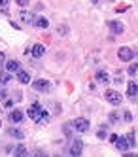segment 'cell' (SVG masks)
<instances>
[{
    "instance_id": "cell-32",
    "label": "cell",
    "mask_w": 138,
    "mask_h": 157,
    "mask_svg": "<svg viewBox=\"0 0 138 157\" xmlns=\"http://www.w3.org/2000/svg\"><path fill=\"white\" fill-rule=\"evenodd\" d=\"M0 127H2V121H0Z\"/></svg>"
},
{
    "instance_id": "cell-29",
    "label": "cell",
    "mask_w": 138,
    "mask_h": 157,
    "mask_svg": "<svg viewBox=\"0 0 138 157\" xmlns=\"http://www.w3.org/2000/svg\"><path fill=\"white\" fill-rule=\"evenodd\" d=\"M123 157H136V153H125Z\"/></svg>"
},
{
    "instance_id": "cell-3",
    "label": "cell",
    "mask_w": 138,
    "mask_h": 157,
    "mask_svg": "<svg viewBox=\"0 0 138 157\" xmlns=\"http://www.w3.org/2000/svg\"><path fill=\"white\" fill-rule=\"evenodd\" d=\"M82 153H83V142L82 140H74L70 144V155L72 157H82Z\"/></svg>"
},
{
    "instance_id": "cell-25",
    "label": "cell",
    "mask_w": 138,
    "mask_h": 157,
    "mask_svg": "<svg viewBox=\"0 0 138 157\" xmlns=\"http://www.w3.org/2000/svg\"><path fill=\"white\" fill-rule=\"evenodd\" d=\"M32 157H48V155H45L44 151H34V153H32Z\"/></svg>"
},
{
    "instance_id": "cell-21",
    "label": "cell",
    "mask_w": 138,
    "mask_h": 157,
    "mask_svg": "<svg viewBox=\"0 0 138 157\" xmlns=\"http://www.w3.org/2000/svg\"><path fill=\"white\" fill-rule=\"evenodd\" d=\"M127 72H129L131 76H134V74L138 72V64H131V66H129V68H127Z\"/></svg>"
},
{
    "instance_id": "cell-33",
    "label": "cell",
    "mask_w": 138,
    "mask_h": 157,
    "mask_svg": "<svg viewBox=\"0 0 138 157\" xmlns=\"http://www.w3.org/2000/svg\"><path fill=\"white\" fill-rule=\"evenodd\" d=\"M112 2H113V0H112Z\"/></svg>"
},
{
    "instance_id": "cell-10",
    "label": "cell",
    "mask_w": 138,
    "mask_h": 157,
    "mask_svg": "<svg viewBox=\"0 0 138 157\" xmlns=\"http://www.w3.org/2000/svg\"><path fill=\"white\" fill-rule=\"evenodd\" d=\"M30 53H32V57H42V55L45 53V48L42 46V44H34V46H32V49H30Z\"/></svg>"
},
{
    "instance_id": "cell-28",
    "label": "cell",
    "mask_w": 138,
    "mask_h": 157,
    "mask_svg": "<svg viewBox=\"0 0 138 157\" xmlns=\"http://www.w3.org/2000/svg\"><path fill=\"white\" fill-rule=\"evenodd\" d=\"M4 61H6V57H4V53H2V51H0V64H2Z\"/></svg>"
},
{
    "instance_id": "cell-20",
    "label": "cell",
    "mask_w": 138,
    "mask_h": 157,
    "mask_svg": "<svg viewBox=\"0 0 138 157\" xmlns=\"http://www.w3.org/2000/svg\"><path fill=\"white\" fill-rule=\"evenodd\" d=\"M11 80V78H10V72H2V74H0V83H8Z\"/></svg>"
},
{
    "instance_id": "cell-1",
    "label": "cell",
    "mask_w": 138,
    "mask_h": 157,
    "mask_svg": "<svg viewBox=\"0 0 138 157\" xmlns=\"http://www.w3.org/2000/svg\"><path fill=\"white\" fill-rule=\"evenodd\" d=\"M29 117L32 119V121H42V119H48V112L45 110H42V106L38 104V102H34L30 108H29Z\"/></svg>"
},
{
    "instance_id": "cell-26",
    "label": "cell",
    "mask_w": 138,
    "mask_h": 157,
    "mask_svg": "<svg viewBox=\"0 0 138 157\" xmlns=\"http://www.w3.org/2000/svg\"><path fill=\"white\" fill-rule=\"evenodd\" d=\"M8 2H10V0H0V6L6 8V6H8Z\"/></svg>"
},
{
    "instance_id": "cell-34",
    "label": "cell",
    "mask_w": 138,
    "mask_h": 157,
    "mask_svg": "<svg viewBox=\"0 0 138 157\" xmlns=\"http://www.w3.org/2000/svg\"><path fill=\"white\" fill-rule=\"evenodd\" d=\"M136 74H138V72H136Z\"/></svg>"
},
{
    "instance_id": "cell-8",
    "label": "cell",
    "mask_w": 138,
    "mask_h": 157,
    "mask_svg": "<svg viewBox=\"0 0 138 157\" xmlns=\"http://www.w3.org/2000/svg\"><path fill=\"white\" fill-rule=\"evenodd\" d=\"M6 70H8V72H19V70H21V64H19V61H15V59H10V61L6 63Z\"/></svg>"
},
{
    "instance_id": "cell-24",
    "label": "cell",
    "mask_w": 138,
    "mask_h": 157,
    "mask_svg": "<svg viewBox=\"0 0 138 157\" xmlns=\"http://www.w3.org/2000/svg\"><path fill=\"white\" fill-rule=\"evenodd\" d=\"M15 2H17L19 6H23V8H25V6H29V4H30V0H15Z\"/></svg>"
},
{
    "instance_id": "cell-14",
    "label": "cell",
    "mask_w": 138,
    "mask_h": 157,
    "mask_svg": "<svg viewBox=\"0 0 138 157\" xmlns=\"http://www.w3.org/2000/svg\"><path fill=\"white\" fill-rule=\"evenodd\" d=\"M19 19H21V21H25V23H34V21H36L30 12H21V13H19Z\"/></svg>"
},
{
    "instance_id": "cell-17",
    "label": "cell",
    "mask_w": 138,
    "mask_h": 157,
    "mask_svg": "<svg viewBox=\"0 0 138 157\" xmlns=\"http://www.w3.org/2000/svg\"><path fill=\"white\" fill-rule=\"evenodd\" d=\"M34 25L40 27V29H48V27H49V21L45 19V17H38L36 21H34Z\"/></svg>"
},
{
    "instance_id": "cell-23",
    "label": "cell",
    "mask_w": 138,
    "mask_h": 157,
    "mask_svg": "<svg viewBox=\"0 0 138 157\" xmlns=\"http://www.w3.org/2000/svg\"><path fill=\"white\" fill-rule=\"evenodd\" d=\"M110 121H119V114H117V112H112V114H110Z\"/></svg>"
},
{
    "instance_id": "cell-15",
    "label": "cell",
    "mask_w": 138,
    "mask_h": 157,
    "mask_svg": "<svg viewBox=\"0 0 138 157\" xmlns=\"http://www.w3.org/2000/svg\"><path fill=\"white\" fill-rule=\"evenodd\" d=\"M13 155H15V157H27V148H25L23 144L15 146V150H13Z\"/></svg>"
},
{
    "instance_id": "cell-16",
    "label": "cell",
    "mask_w": 138,
    "mask_h": 157,
    "mask_svg": "<svg viewBox=\"0 0 138 157\" xmlns=\"http://www.w3.org/2000/svg\"><path fill=\"white\" fill-rule=\"evenodd\" d=\"M116 146H117V150H121V151H127V150H129V144H127V138H117Z\"/></svg>"
},
{
    "instance_id": "cell-9",
    "label": "cell",
    "mask_w": 138,
    "mask_h": 157,
    "mask_svg": "<svg viewBox=\"0 0 138 157\" xmlns=\"http://www.w3.org/2000/svg\"><path fill=\"white\" fill-rule=\"evenodd\" d=\"M127 95L131 97V100H136V95H138V85H136V82H129Z\"/></svg>"
},
{
    "instance_id": "cell-2",
    "label": "cell",
    "mask_w": 138,
    "mask_h": 157,
    "mask_svg": "<svg viewBox=\"0 0 138 157\" xmlns=\"http://www.w3.org/2000/svg\"><path fill=\"white\" fill-rule=\"evenodd\" d=\"M104 97H106L108 102H110V104H113V106L121 104V95H119L117 91H113V89H108V91L104 93Z\"/></svg>"
},
{
    "instance_id": "cell-27",
    "label": "cell",
    "mask_w": 138,
    "mask_h": 157,
    "mask_svg": "<svg viewBox=\"0 0 138 157\" xmlns=\"http://www.w3.org/2000/svg\"><path fill=\"white\" fill-rule=\"evenodd\" d=\"M117 138H119L117 134H112V136H110V140H112V142H117Z\"/></svg>"
},
{
    "instance_id": "cell-4",
    "label": "cell",
    "mask_w": 138,
    "mask_h": 157,
    "mask_svg": "<svg viewBox=\"0 0 138 157\" xmlns=\"http://www.w3.org/2000/svg\"><path fill=\"white\" fill-rule=\"evenodd\" d=\"M117 57H119L121 61H132V57H134V51H132L131 48H119V51H117Z\"/></svg>"
},
{
    "instance_id": "cell-31",
    "label": "cell",
    "mask_w": 138,
    "mask_h": 157,
    "mask_svg": "<svg viewBox=\"0 0 138 157\" xmlns=\"http://www.w3.org/2000/svg\"><path fill=\"white\" fill-rule=\"evenodd\" d=\"M55 157H64V155H55Z\"/></svg>"
},
{
    "instance_id": "cell-12",
    "label": "cell",
    "mask_w": 138,
    "mask_h": 157,
    "mask_svg": "<svg viewBox=\"0 0 138 157\" xmlns=\"http://www.w3.org/2000/svg\"><path fill=\"white\" fill-rule=\"evenodd\" d=\"M17 82H21V83H30V74L25 72V70H19L17 72Z\"/></svg>"
},
{
    "instance_id": "cell-11",
    "label": "cell",
    "mask_w": 138,
    "mask_h": 157,
    "mask_svg": "<svg viewBox=\"0 0 138 157\" xmlns=\"http://www.w3.org/2000/svg\"><path fill=\"white\" fill-rule=\"evenodd\" d=\"M21 119H23V112H21V110L15 108V110L10 112V121H11V123H19Z\"/></svg>"
},
{
    "instance_id": "cell-30",
    "label": "cell",
    "mask_w": 138,
    "mask_h": 157,
    "mask_svg": "<svg viewBox=\"0 0 138 157\" xmlns=\"http://www.w3.org/2000/svg\"><path fill=\"white\" fill-rule=\"evenodd\" d=\"M91 2H93V4H97V2H98V0H91Z\"/></svg>"
},
{
    "instance_id": "cell-5",
    "label": "cell",
    "mask_w": 138,
    "mask_h": 157,
    "mask_svg": "<svg viewBox=\"0 0 138 157\" xmlns=\"http://www.w3.org/2000/svg\"><path fill=\"white\" fill-rule=\"evenodd\" d=\"M72 125H74V129H76V131H79V132H85V131L89 129V121H87L85 117H78V119L72 123Z\"/></svg>"
},
{
    "instance_id": "cell-6",
    "label": "cell",
    "mask_w": 138,
    "mask_h": 157,
    "mask_svg": "<svg viewBox=\"0 0 138 157\" xmlns=\"http://www.w3.org/2000/svg\"><path fill=\"white\" fill-rule=\"evenodd\" d=\"M32 87L38 89V91H49V89H51V83H49L48 80H36V82H32Z\"/></svg>"
},
{
    "instance_id": "cell-13",
    "label": "cell",
    "mask_w": 138,
    "mask_h": 157,
    "mask_svg": "<svg viewBox=\"0 0 138 157\" xmlns=\"http://www.w3.org/2000/svg\"><path fill=\"white\" fill-rule=\"evenodd\" d=\"M95 78H97V82H100V83H108V82H110V76H108L106 70H98Z\"/></svg>"
},
{
    "instance_id": "cell-19",
    "label": "cell",
    "mask_w": 138,
    "mask_h": 157,
    "mask_svg": "<svg viewBox=\"0 0 138 157\" xmlns=\"http://www.w3.org/2000/svg\"><path fill=\"white\" fill-rule=\"evenodd\" d=\"M8 132H10V134H11V136H15V138H19V140H21V138H23V132H21V131H19V129H10V131H8Z\"/></svg>"
},
{
    "instance_id": "cell-18",
    "label": "cell",
    "mask_w": 138,
    "mask_h": 157,
    "mask_svg": "<svg viewBox=\"0 0 138 157\" xmlns=\"http://www.w3.org/2000/svg\"><path fill=\"white\" fill-rule=\"evenodd\" d=\"M127 144H129V148H134V146H136V140H134V134L132 132L127 134Z\"/></svg>"
},
{
    "instance_id": "cell-7",
    "label": "cell",
    "mask_w": 138,
    "mask_h": 157,
    "mask_svg": "<svg viewBox=\"0 0 138 157\" xmlns=\"http://www.w3.org/2000/svg\"><path fill=\"white\" fill-rule=\"evenodd\" d=\"M108 25H110V29H112L113 34H121V32L125 30V27H123L121 21H108Z\"/></svg>"
},
{
    "instance_id": "cell-22",
    "label": "cell",
    "mask_w": 138,
    "mask_h": 157,
    "mask_svg": "<svg viewBox=\"0 0 138 157\" xmlns=\"http://www.w3.org/2000/svg\"><path fill=\"white\" fill-rule=\"evenodd\" d=\"M64 134H66V136H70V134H72V125H70V123H66V125H64Z\"/></svg>"
}]
</instances>
